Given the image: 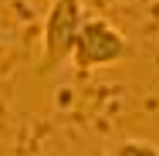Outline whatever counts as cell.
Instances as JSON below:
<instances>
[{"label":"cell","instance_id":"cell-3","mask_svg":"<svg viewBox=\"0 0 159 156\" xmlns=\"http://www.w3.org/2000/svg\"><path fill=\"white\" fill-rule=\"evenodd\" d=\"M108 156H159V146L149 139H122L108 149Z\"/></svg>","mask_w":159,"mask_h":156},{"label":"cell","instance_id":"cell-2","mask_svg":"<svg viewBox=\"0 0 159 156\" xmlns=\"http://www.w3.org/2000/svg\"><path fill=\"white\" fill-rule=\"evenodd\" d=\"M129 54H132V44L112 21L85 17L78 41H75V51H71V64H75V71H95V68L125 61Z\"/></svg>","mask_w":159,"mask_h":156},{"label":"cell","instance_id":"cell-1","mask_svg":"<svg viewBox=\"0 0 159 156\" xmlns=\"http://www.w3.org/2000/svg\"><path fill=\"white\" fill-rule=\"evenodd\" d=\"M85 0H51L44 17V37H41V61L37 71L54 75L64 61H71L78 31L85 24Z\"/></svg>","mask_w":159,"mask_h":156}]
</instances>
